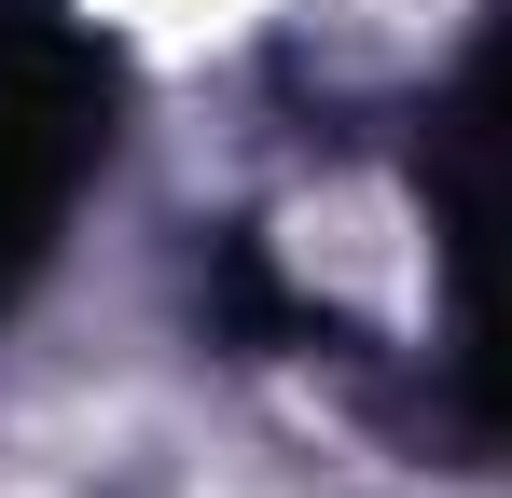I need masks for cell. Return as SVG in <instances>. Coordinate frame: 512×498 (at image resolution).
<instances>
[{"label":"cell","mask_w":512,"mask_h":498,"mask_svg":"<svg viewBox=\"0 0 512 498\" xmlns=\"http://www.w3.org/2000/svg\"><path fill=\"white\" fill-rule=\"evenodd\" d=\"M111 139V70L56 0H0V305L42 277V249Z\"/></svg>","instance_id":"6da1fadb"},{"label":"cell","mask_w":512,"mask_h":498,"mask_svg":"<svg viewBox=\"0 0 512 498\" xmlns=\"http://www.w3.org/2000/svg\"><path fill=\"white\" fill-rule=\"evenodd\" d=\"M429 139H457V153H485V166H512V14H499V28H485V56H471V83H457V111H443Z\"/></svg>","instance_id":"7a4b0ae2"}]
</instances>
